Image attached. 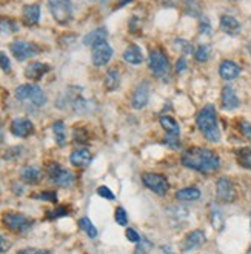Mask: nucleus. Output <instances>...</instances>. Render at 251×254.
<instances>
[{
	"mask_svg": "<svg viewBox=\"0 0 251 254\" xmlns=\"http://www.w3.org/2000/svg\"><path fill=\"white\" fill-rule=\"evenodd\" d=\"M182 163L189 168L203 174H211L216 173L220 167L219 156L206 148H189L182 154Z\"/></svg>",
	"mask_w": 251,
	"mask_h": 254,
	"instance_id": "nucleus-1",
	"label": "nucleus"
},
{
	"mask_svg": "<svg viewBox=\"0 0 251 254\" xmlns=\"http://www.w3.org/2000/svg\"><path fill=\"white\" fill-rule=\"evenodd\" d=\"M196 124L206 140H210V142L220 140V129L217 125V116H216V110L213 105H206L205 108L199 111L196 117Z\"/></svg>",
	"mask_w": 251,
	"mask_h": 254,
	"instance_id": "nucleus-2",
	"label": "nucleus"
},
{
	"mask_svg": "<svg viewBox=\"0 0 251 254\" xmlns=\"http://www.w3.org/2000/svg\"><path fill=\"white\" fill-rule=\"evenodd\" d=\"M3 225L14 233H25L34 225V219L22 213H5L2 217Z\"/></svg>",
	"mask_w": 251,
	"mask_h": 254,
	"instance_id": "nucleus-3",
	"label": "nucleus"
},
{
	"mask_svg": "<svg viewBox=\"0 0 251 254\" xmlns=\"http://www.w3.org/2000/svg\"><path fill=\"white\" fill-rule=\"evenodd\" d=\"M48 8L54 20L61 25H65L72 17V6L69 0H48Z\"/></svg>",
	"mask_w": 251,
	"mask_h": 254,
	"instance_id": "nucleus-4",
	"label": "nucleus"
},
{
	"mask_svg": "<svg viewBox=\"0 0 251 254\" xmlns=\"http://www.w3.org/2000/svg\"><path fill=\"white\" fill-rule=\"evenodd\" d=\"M47 174L50 177V181L57 187L66 188V187L72 185V182H74V176H72V173L62 168L57 162H53L47 167Z\"/></svg>",
	"mask_w": 251,
	"mask_h": 254,
	"instance_id": "nucleus-5",
	"label": "nucleus"
},
{
	"mask_svg": "<svg viewBox=\"0 0 251 254\" xmlns=\"http://www.w3.org/2000/svg\"><path fill=\"white\" fill-rule=\"evenodd\" d=\"M9 50L14 54V57L17 59L19 62H23L29 57H34L39 54V47L33 42H25V40H14L9 45Z\"/></svg>",
	"mask_w": 251,
	"mask_h": 254,
	"instance_id": "nucleus-6",
	"label": "nucleus"
},
{
	"mask_svg": "<svg viewBox=\"0 0 251 254\" xmlns=\"http://www.w3.org/2000/svg\"><path fill=\"white\" fill-rule=\"evenodd\" d=\"M142 182L143 185L151 190L153 192L159 194V196H164L168 191V179L164 174H156V173H146L142 176Z\"/></svg>",
	"mask_w": 251,
	"mask_h": 254,
	"instance_id": "nucleus-7",
	"label": "nucleus"
},
{
	"mask_svg": "<svg viewBox=\"0 0 251 254\" xmlns=\"http://www.w3.org/2000/svg\"><path fill=\"white\" fill-rule=\"evenodd\" d=\"M150 69H151V72L154 74V76H157V77L165 76V74L168 72L170 62H168L165 53L162 51V50L157 48V50L151 51V54H150Z\"/></svg>",
	"mask_w": 251,
	"mask_h": 254,
	"instance_id": "nucleus-8",
	"label": "nucleus"
},
{
	"mask_svg": "<svg viewBox=\"0 0 251 254\" xmlns=\"http://www.w3.org/2000/svg\"><path fill=\"white\" fill-rule=\"evenodd\" d=\"M216 197L222 203H231L236 199V190L230 179L220 177L216 184Z\"/></svg>",
	"mask_w": 251,
	"mask_h": 254,
	"instance_id": "nucleus-9",
	"label": "nucleus"
},
{
	"mask_svg": "<svg viewBox=\"0 0 251 254\" xmlns=\"http://www.w3.org/2000/svg\"><path fill=\"white\" fill-rule=\"evenodd\" d=\"M113 57V48L107 42H102L97 43L93 47V53H91V59H93V64L96 66H103L107 65Z\"/></svg>",
	"mask_w": 251,
	"mask_h": 254,
	"instance_id": "nucleus-10",
	"label": "nucleus"
},
{
	"mask_svg": "<svg viewBox=\"0 0 251 254\" xmlns=\"http://www.w3.org/2000/svg\"><path fill=\"white\" fill-rule=\"evenodd\" d=\"M148 100H150V86L146 82H142L134 89V94H132L131 99V107L134 110H142L143 107H146Z\"/></svg>",
	"mask_w": 251,
	"mask_h": 254,
	"instance_id": "nucleus-11",
	"label": "nucleus"
},
{
	"mask_svg": "<svg viewBox=\"0 0 251 254\" xmlns=\"http://www.w3.org/2000/svg\"><path fill=\"white\" fill-rule=\"evenodd\" d=\"M34 125L29 119L20 117V119H14L11 122V132L16 137H28L29 134H33Z\"/></svg>",
	"mask_w": 251,
	"mask_h": 254,
	"instance_id": "nucleus-12",
	"label": "nucleus"
},
{
	"mask_svg": "<svg viewBox=\"0 0 251 254\" xmlns=\"http://www.w3.org/2000/svg\"><path fill=\"white\" fill-rule=\"evenodd\" d=\"M203 242H205V233L200 230H194L185 236L184 242H182V251H185V253L193 251V250L199 248Z\"/></svg>",
	"mask_w": 251,
	"mask_h": 254,
	"instance_id": "nucleus-13",
	"label": "nucleus"
},
{
	"mask_svg": "<svg viewBox=\"0 0 251 254\" xmlns=\"http://www.w3.org/2000/svg\"><path fill=\"white\" fill-rule=\"evenodd\" d=\"M69 160H71L72 165L77 167V168H86V167L91 163L93 156H91V153H90V149H86V148H79V149H76V151H72V153H71Z\"/></svg>",
	"mask_w": 251,
	"mask_h": 254,
	"instance_id": "nucleus-14",
	"label": "nucleus"
},
{
	"mask_svg": "<svg viewBox=\"0 0 251 254\" xmlns=\"http://www.w3.org/2000/svg\"><path fill=\"white\" fill-rule=\"evenodd\" d=\"M22 20L26 26H36L40 20V6L37 3L25 5L22 9Z\"/></svg>",
	"mask_w": 251,
	"mask_h": 254,
	"instance_id": "nucleus-15",
	"label": "nucleus"
},
{
	"mask_svg": "<svg viewBox=\"0 0 251 254\" xmlns=\"http://www.w3.org/2000/svg\"><path fill=\"white\" fill-rule=\"evenodd\" d=\"M50 71V66L42 62H33L25 68V77L29 80H40Z\"/></svg>",
	"mask_w": 251,
	"mask_h": 254,
	"instance_id": "nucleus-16",
	"label": "nucleus"
},
{
	"mask_svg": "<svg viewBox=\"0 0 251 254\" xmlns=\"http://www.w3.org/2000/svg\"><path fill=\"white\" fill-rule=\"evenodd\" d=\"M220 99H222V108L227 111L236 110L239 107V97L231 86H225L222 89V96H220Z\"/></svg>",
	"mask_w": 251,
	"mask_h": 254,
	"instance_id": "nucleus-17",
	"label": "nucleus"
},
{
	"mask_svg": "<svg viewBox=\"0 0 251 254\" xmlns=\"http://www.w3.org/2000/svg\"><path fill=\"white\" fill-rule=\"evenodd\" d=\"M219 74L224 80H233L241 74V68L238 64H234L231 61H224L219 66Z\"/></svg>",
	"mask_w": 251,
	"mask_h": 254,
	"instance_id": "nucleus-18",
	"label": "nucleus"
},
{
	"mask_svg": "<svg viewBox=\"0 0 251 254\" xmlns=\"http://www.w3.org/2000/svg\"><path fill=\"white\" fill-rule=\"evenodd\" d=\"M219 26L228 36H238L241 33V23L238 22V19H234L231 16H222V17H220Z\"/></svg>",
	"mask_w": 251,
	"mask_h": 254,
	"instance_id": "nucleus-19",
	"label": "nucleus"
},
{
	"mask_svg": "<svg viewBox=\"0 0 251 254\" xmlns=\"http://www.w3.org/2000/svg\"><path fill=\"white\" fill-rule=\"evenodd\" d=\"M107 37H108V31L105 28H96L83 37V43L86 47H94L97 43L107 42Z\"/></svg>",
	"mask_w": 251,
	"mask_h": 254,
	"instance_id": "nucleus-20",
	"label": "nucleus"
},
{
	"mask_svg": "<svg viewBox=\"0 0 251 254\" xmlns=\"http://www.w3.org/2000/svg\"><path fill=\"white\" fill-rule=\"evenodd\" d=\"M20 177L25 184H29V185H36L40 182V170L37 167H33V165H28V167H23L22 171H20Z\"/></svg>",
	"mask_w": 251,
	"mask_h": 254,
	"instance_id": "nucleus-21",
	"label": "nucleus"
},
{
	"mask_svg": "<svg viewBox=\"0 0 251 254\" xmlns=\"http://www.w3.org/2000/svg\"><path fill=\"white\" fill-rule=\"evenodd\" d=\"M176 200L179 202H193L197 200L200 197V190H197L196 187H188V188H182L176 192Z\"/></svg>",
	"mask_w": 251,
	"mask_h": 254,
	"instance_id": "nucleus-22",
	"label": "nucleus"
},
{
	"mask_svg": "<svg viewBox=\"0 0 251 254\" xmlns=\"http://www.w3.org/2000/svg\"><path fill=\"white\" fill-rule=\"evenodd\" d=\"M124 59H125V62H128L131 65H139L143 61V54L137 45H129L124 53Z\"/></svg>",
	"mask_w": 251,
	"mask_h": 254,
	"instance_id": "nucleus-23",
	"label": "nucleus"
},
{
	"mask_svg": "<svg viewBox=\"0 0 251 254\" xmlns=\"http://www.w3.org/2000/svg\"><path fill=\"white\" fill-rule=\"evenodd\" d=\"M160 125L164 128L170 136H179L181 128L171 116H160Z\"/></svg>",
	"mask_w": 251,
	"mask_h": 254,
	"instance_id": "nucleus-24",
	"label": "nucleus"
},
{
	"mask_svg": "<svg viewBox=\"0 0 251 254\" xmlns=\"http://www.w3.org/2000/svg\"><path fill=\"white\" fill-rule=\"evenodd\" d=\"M103 85H105L107 91H116L117 88L121 85V74L117 72L116 69H110L105 76V80H103Z\"/></svg>",
	"mask_w": 251,
	"mask_h": 254,
	"instance_id": "nucleus-25",
	"label": "nucleus"
},
{
	"mask_svg": "<svg viewBox=\"0 0 251 254\" xmlns=\"http://www.w3.org/2000/svg\"><path fill=\"white\" fill-rule=\"evenodd\" d=\"M53 132H54V139L59 146H63L66 143V129L65 124L62 121H57L53 124Z\"/></svg>",
	"mask_w": 251,
	"mask_h": 254,
	"instance_id": "nucleus-26",
	"label": "nucleus"
},
{
	"mask_svg": "<svg viewBox=\"0 0 251 254\" xmlns=\"http://www.w3.org/2000/svg\"><path fill=\"white\" fill-rule=\"evenodd\" d=\"M236 159H238L239 165L251 170V148H241L236 151Z\"/></svg>",
	"mask_w": 251,
	"mask_h": 254,
	"instance_id": "nucleus-27",
	"label": "nucleus"
},
{
	"mask_svg": "<svg viewBox=\"0 0 251 254\" xmlns=\"http://www.w3.org/2000/svg\"><path fill=\"white\" fill-rule=\"evenodd\" d=\"M19 31V25L8 19V17H0V33L8 36V34H16Z\"/></svg>",
	"mask_w": 251,
	"mask_h": 254,
	"instance_id": "nucleus-28",
	"label": "nucleus"
},
{
	"mask_svg": "<svg viewBox=\"0 0 251 254\" xmlns=\"http://www.w3.org/2000/svg\"><path fill=\"white\" fill-rule=\"evenodd\" d=\"M33 88H34V85H29V83L20 85L16 88L14 96H16L17 100H29L31 99V94H33Z\"/></svg>",
	"mask_w": 251,
	"mask_h": 254,
	"instance_id": "nucleus-29",
	"label": "nucleus"
},
{
	"mask_svg": "<svg viewBox=\"0 0 251 254\" xmlns=\"http://www.w3.org/2000/svg\"><path fill=\"white\" fill-rule=\"evenodd\" d=\"M79 227H80V230L82 231H85L86 233V236L88 237H91V239H94L96 236H97V230H96V227L93 225V222L88 219V217H82L80 220H79Z\"/></svg>",
	"mask_w": 251,
	"mask_h": 254,
	"instance_id": "nucleus-30",
	"label": "nucleus"
},
{
	"mask_svg": "<svg viewBox=\"0 0 251 254\" xmlns=\"http://www.w3.org/2000/svg\"><path fill=\"white\" fill-rule=\"evenodd\" d=\"M31 100L36 107H42V105H45V102H47V97H45V94H43V91L42 89L37 86V85H34V88H33V94H31Z\"/></svg>",
	"mask_w": 251,
	"mask_h": 254,
	"instance_id": "nucleus-31",
	"label": "nucleus"
},
{
	"mask_svg": "<svg viewBox=\"0 0 251 254\" xmlns=\"http://www.w3.org/2000/svg\"><path fill=\"white\" fill-rule=\"evenodd\" d=\"M210 57V48L205 47V45H200V47H197V50L194 51V59L197 62H206Z\"/></svg>",
	"mask_w": 251,
	"mask_h": 254,
	"instance_id": "nucleus-32",
	"label": "nucleus"
},
{
	"mask_svg": "<svg viewBox=\"0 0 251 254\" xmlns=\"http://www.w3.org/2000/svg\"><path fill=\"white\" fill-rule=\"evenodd\" d=\"M211 223L216 230H222L224 228V219H222V214H220L219 210L213 208L211 210Z\"/></svg>",
	"mask_w": 251,
	"mask_h": 254,
	"instance_id": "nucleus-33",
	"label": "nucleus"
},
{
	"mask_svg": "<svg viewBox=\"0 0 251 254\" xmlns=\"http://www.w3.org/2000/svg\"><path fill=\"white\" fill-rule=\"evenodd\" d=\"M153 248V244L148 239H140V242H137V248L134 254H148Z\"/></svg>",
	"mask_w": 251,
	"mask_h": 254,
	"instance_id": "nucleus-34",
	"label": "nucleus"
},
{
	"mask_svg": "<svg viewBox=\"0 0 251 254\" xmlns=\"http://www.w3.org/2000/svg\"><path fill=\"white\" fill-rule=\"evenodd\" d=\"M88 139H90V136H88V132L85 128H76L74 129V142L76 143H86Z\"/></svg>",
	"mask_w": 251,
	"mask_h": 254,
	"instance_id": "nucleus-35",
	"label": "nucleus"
},
{
	"mask_svg": "<svg viewBox=\"0 0 251 254\" xmlns=\"http://www.w3.org/2000/svg\"><path fill=\"white\" fill-rule=\"evenodd\" d=\"M116 222L119 223L121 227H126L128 225V216H126V211L124 208H117L116 210Z\"/></svg>",
	"mask_w": 251,
	"mask_h": 254,
	"instance_id": "nucleus-36",
	"label": "nucleus"
},
{
	"mask_svg": "<svg viewBox=\"0 0 251 254\" xmlns=\"http://www.w3.org/2000/svg\"><path fill=\"white\" fill-rule=\"evenodd\" d=\"M36 199L47 200V202H51V203H57V194H56V191H45L42 194H37Z\"/></svg>",
	"mask_w": 251,
	"mask_h": 254,
	"instance_id": "nucleus-37",
	"label": "nucleus"
},
{
	"mask_svg": "<svg viewBox=\"0 0 251 254\" xmlns=\"http://www.w3.org/2000/svg\"><path fill=\"white\" fill-rule=\"evenodd\" d=\"M20 151H22V146H12V148L6 149V153L3 154V159H6V160L16 159V157H19L22 154Z\"/></svg>",
	"mask_w": 251,
	"mask_h": 254,
	"instance_id": "nucleus-38",
	"label": "nucleus"
},
{
	"mask_svg": "<svg viewBox=\"0 0 251 254\" xmlns=\"http://www.w3.org/2000/svg\"><path fill=\"white\" fill-rule=\"evenodd\" d=\"M97 194L100 197H103V199H108V200H114V194H113V191L108 188V187H99L97 188Z\"/></svg>",
	"mask_w": 251,
	"mask_h": 254,
	"instance_id": "nucleus-39",
	"label": "nucleus"
},
{
	"mask_svg": "<svg viewBox=\"0 0 251 254\" xmlns=\"http://www.w3.org/2000/svg\"><path fill=\"white\" fill-rule=\"evenodd\" d=\"M68 214V210L65 206H59V208H56L54 211H50L48 213V219H59V217H63V216H66Z\"/></svg>",
	"mask_w": 251,
	"mask_h": 254,
	"instance_id": "nucleus-40",
	"label": "nucleus"
},
{
	"mask_svg": "<svg viewBox=\"0 0 251 254\" xmlns=\"http://www.w3.org/2000/svg\"><path fill=\"white\" fill-rule=\"evenodd\" d=\"M125 236H126V239L129 242H134V244H137V242H140V236H139V233L136 231V230H132V228H128L126 230V233H125Z\"/></svg>",
	"mask_w": 251,
	"mask_h": 254,
	"instance_id": "nucleus-41",
	"label": "nucleus"
},
{
	"mask_svg": "<svg viewBox=\"0 0 251 254\" xmlns=\"http://www.w3.org/2000/svg\"><path fill=\"white\" fill-rule=\"evenodd\" d=\"M187 12L191 16H197L199 14V6L194 0H187Z\"/></svg>",
	"mask_w": 251,
	"mask_h": 254,
	"instance_id": "nucleus-42",
	"label": "nucleus"
},
{
	"mask_svg": "<svg viewBox=\"0 0 251 254\" xmlns=\"http://www.w3.org/2000/svg\"><path fill=\"white\" fill-rule=\"evenodd\" d=\"M0 68H2L5 72H8L11 69V62L5 53H0Z\"/></svg>",
	"mask_w": 251,
	"mask_h": 254,
	"instance_id": "nucleus-43",
	"label": "nucleus"
},
{
	"mask_svg": "<svg viewBox=\"0 0 251 254\" xmlns=\"http://www.w3.org/2000/svg\"><path fill=\"white\" fill-rule=\"evenodd\" d=\"M239 131L244 134L245 137H251V125L247 121H241L239 122Z\"/></svg>",
	"mask_w": 251,
	"mask_h": 254,
	"instance_id": "nucleus-44",
	"label": "nucleus"
},
{
	"mask_svg": "<svg viewBox=\"0 0 251 254\" xmlns=\"http://www.w3.org/2000/svg\"><path fill=\"white\" fill-rule=\"evenodd\" d=\"M200 33L202 34H211V25L206 19H200Z\"/></svg>",
	"mask_w": 251,
	"mask_h": 254,
	"instance_id": "nucleus-45",
	"label": "nucleus"
},
{
	"mask_svg": "<svg viewBox=\"0 0 251 254\" xmlns=\"http://www.w3.org/2000/svg\"><path fill=\"white\" fill-rule=\"evenodd\" d=\"M11 248V242L8 241L6 237H3V236H0V254H3V253H6L8 250Z\"/></svg>",
	"mask_w": 251,
	"mask_h": 254,
	"instance_id": "nucleus-46",
	"label": "nucleus"
},
{
	"mask_svg": "<svg viewBox=\"0 0 251 254\" xmlns=\"http://www.w3.org/2000/svg\"><path fill=\"white\" fill-rule=\"evenodd\" d=\"M176 48L182 50L184 53H189L191 51V47H189V43L187 40H176Z\"/></svg>",
	"mask_w": 251,
	"mask_h": 254,
	"instance_id": "nucleus-47",
	"label": "nucleus"
},
{
	"mask_svg": "<svg viewBox=\"0 0 251 254\" xmlns=\"http://www.w3.org/2000/svg\"><path fill=\"white\" fill-rule=\"evenodd\" d=\"M187 69V61L182 57V59H179V61H177V64H176V71L177 72H184Z\"/></svg>",
	"mask_w": 251,
	"mask_h": 254,
	"instance_id": "nucleus-48",
	"label": "nucleus"
},
{
	"mask_svg": "<svg viewBox=\"0 0 251 254\" xmlns=\"http://www.w3.org/2000/svg\"><path fill=\"white\" fill-rule=\"evenodd\" d=\"M12 188H14L12 191L16 192V194H23V190H22V187L19 184H12Z\"/></svg>",
	"mask_w": 251,
	"mask_h": 254,
	"instance_id": "nucleus-49",
	"label": "nucleus"
},
{
	"mask_svg": "<svg viewBox=\"0 0 251 254\" xmlns=\"http://www.w3.org/2000/svg\"><path fill=\"white\" fill-rule=\"evenodd\" d=\"M131 2V0H121V2H119V8H122V6H125L126 3H129Z\"/></svg>",
	"mask_w": 251,
	"mask_h": 254,
	"instance_id": "nucleus-50",
	"label": "nucleus"
},
{
	"mask_svg": "<svg viewBox=\"0 0 251 254\" xmlns=\"http://www.w3.org/2000/svg\"><path fill=\"white\" fill-rule=\"evenodd\" d=\"M31 251H33V250H23L20 254H31Z\"/></svg>",
	"mask_w": 251,
	"mask_h": 254,
	"instance_id": "nucleus-51",
	"label": "nucleus"
},
{
	"mask_svg": "<svg viewBox=\"0 0 251 254\" xmlns=\"http://www.w3.org/2000/svg\"><path fill=\"white\" fill-rule=\"evenodd\" d=\"M34 254H51V253H48V251H36Z\"/></svg>",
	"mask_w": 251,
	"mask_h": 254,
	"instance_id": "nucleus-52",
	"label": "nucleus"
},
{
	"mask_svg": "<svg viewBox=\"0 0 251 254\" xmlns=\"http://www.w3.org/2000/svg\"><path fill=\"white\" fill-rule=\"evenodd\" d=\"M248 53H250V54H251V42H250V43H248Z\"/></svg>",
	"mask_w": 251,
	"mask_h": 254,
	"instance_id": "nucleus-53",
	"label": "nucleus"
},
{
	"mask_svg": "<svg viewBox=\"0 0 251 254\" xmlns=\"http://www.w3.org/2000/svg\"><path fill=\"white\" fill-rule=\"evenodd\" d=\"M230 2H236V0H230Z\"/></svg>",
	"mask_w": 251,
	"mask_h": 254,
	"instance_id": "nucleus-54",
	"label": "nucleus"
}]
</instances>
